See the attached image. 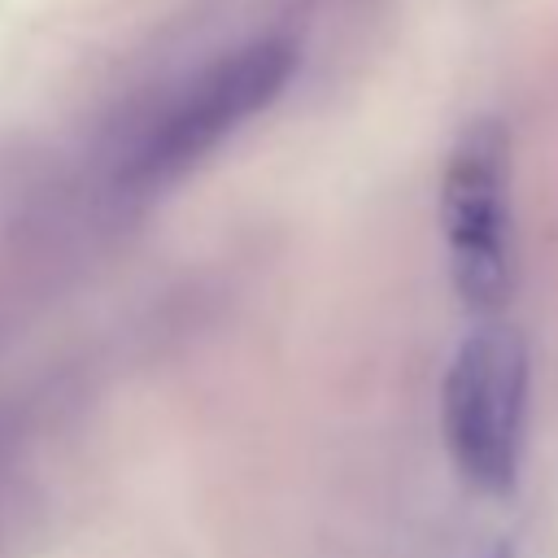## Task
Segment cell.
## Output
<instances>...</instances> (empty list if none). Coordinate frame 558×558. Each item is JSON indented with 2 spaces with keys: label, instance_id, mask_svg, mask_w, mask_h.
<instances>
[{
  "label": "cell",
  "instance_id": "277c9868",
  "mask_svg": "<svg viewBox=\"0 0 558 558\" xmlns=\"http://www.w3.org/2000/svg\"><path fill=\"white\" fill-rule=\"evenodd\" d=\"M493 558H510V554H506V549H497V554H493Z\"/></svg>",
  "mask_w": 558,
  "mask_h": 558
},
{
  "label": "cell",
  "instance_id": "7a4b0ae2",
  "mask_svg": "<svg viewBox=\"0 0 558 558\" xmlns=\"http://www.w3.org/2000/svg\"><path fill=\"white\" fill-rule=\"evenodd\" d=\"M292 70H296V48L288 39H253L244 48L222 52L201 74H192L148 122V131L140 135L126 161V179L153 187L183 174L218 140H227L235 126L262 113L288 87Z\"/></svg>",
  "mask_w": 558,
  "mask_h": 558
},
{
  "label": "cell",
  "instance_id": "6da1fadb",
  "mask_svg": "<svg viewBox=\"0 0 558 558\" xmlns=\"http://www.w3.org/2000/svg\"><path fill=\"white\" fill-rule=\"evenodd\" d=\"M440 427L475 493L501 497L514 488L527 427V344L514 327H480L462 340L445 375Z\"/></svg>",
  "mask_w": 558,
  "mask_h": 558
},
{
  "label": "cell",
  "instance_id": "3957f363",
  "mask_svg": "<svg viewBox=\"0 0 558 558\" xmlns=\"http://www.w3.org/2000/svg\"><path fill=\"white\" fill-rule=\"evenodd\" d=\"M440 227L449 248V279L466 310H497L514 288L510 231V135L480 118L449 153L440 183Z\"/></svg>",
  "mask_w": 558,
  "mask_h": 558
}]
</instances>
